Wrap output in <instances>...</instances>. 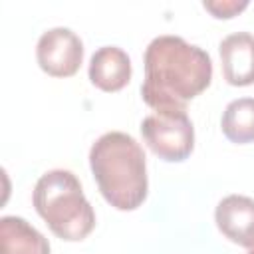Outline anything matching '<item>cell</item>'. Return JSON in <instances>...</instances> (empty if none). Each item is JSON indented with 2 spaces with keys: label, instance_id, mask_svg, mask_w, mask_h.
<instances>
[{
  "label": "cell",
  "instance_id": "obj_1",
  "mask_svg": "<svg viewBox=\"0 0 254 254\" xmlns=\"http://www.w3.org/2000/svg\"><path fill=\"white\" fill-rule=\"evenodd\" d=\"M143 101L155 111H187L212 81L210 56L181 36H157L145 50Z\"/></svg>",
  "mask_w": 254,
  "mask_h": 254
},
{
  "label": "cell",
  "instance_id": "obj_2",
  "mask_svg": "<svg viewBox=\"0 0 254 254\" xmlns=\"http://www.w3.org/2000/svg\"><path fill=\"white\" fill-rule=\"evenodd\" d=\"M89 167L103 198L117 210H135L147 198L143 147L123 131L103 133L89 149Z\"/></svg>",
  "mask_w": 254,
  "mask_h": 254
},
{
  "label": "cell",
  "instance_id": "obj_3",
  "mask_svg": "<svg viewBox=\"0 0 254 254\" xmlns=\"http://www.w3.org/2000/svg\"><path fill=\"white\" fill-rule=\"evenodd\" d=\"M32 202L48 228L62 240H83L95 228V212L71 171L44 173L34 187Z\"/></svg>",
  "mask_w": 254,
  "mask_h": 254
},
{
  "label": "cell",
  "instance_id": "obj_4",
  "mask_svg": "<svg viewBox=\"0 0 254 254\" xmlns=\"http://www.w3.org/2000/svg\"><path fill=\"white\" fill-rule=\"evenodd\" d=\"M147 147L163 161L181 163L194 149V127L187 111H155L141 121Z\"/></svg>",
  "mask_w": 254,
  "mask_h": 254
},
{
  "label": "cell",
  "instance_id": "obj_5",
  "mask_svg": "<svg viewBox=\"0 0 254 254\" xmlns=\"http://www.w3.org/2000/svg\"><path fill=\"white\" fill-rule=\"evenodd\" d=\"M36 60L42 71L48 75L71 77L77 73L83 62V42L69 28H50L38 40Z\"/></svg>",
  "mask_w": 254,
  "mask_h": 254
},
{
  "label": "cell",
  "instance_id": "obj_6",
  "mask_svg": "<svg viewBox=\"0 0 254 254\" xmlns=\"http://www.w3.org/2000/svg\"><path fill=\"white\" fill-rule=\"evenodd\" d=\"M214 222L224 238L254 250V200L244 194L224 196L214 210Z\"/></svg>",
  "mask_w": 254,
  "mask_h": 254
},
{
  "label": "cell",
  "instance_id": "obj_7",
  "mask_svg": "<svg viewBox=\"0 0 254 254\" xmlns=\"http://www.w3.org/2000/svg\"><path fill=\"white\" fill-rule=\"evenodd\" d=\"M222 77L236 87L254 83V36L248 32H234L226 36L220 46Z\"/></svg>",
  "mask_w": 254,
  "mask_h": 254
},
{
  "label": "cell",
  "instance_id": "obj_8",
  "mask_svg": "<svg viewBox=\"0 0 254 254\" xmlns=\"http://www.w3.org/2000/svg\"><path fill=\"white\" fill-rule=\"evenodd\" d=\"M131 60L127 52L117 46H103L93 52L89 60V79L101 91H119L131 79Z\"/></svg>",
  "mask_w": 254,
  "mask_h": 254
},
{
  "label": "cell",
  "instance_id": "obj_9",
  "mask_svg": "<svg viewBox=\"0 0 254 254\" xmlns=\"http://www.w3.org/2000/svg\"><path fill=\"white\" fill-rule=\"evenodd\" d=\"M0 254H50V242L26 218L2 216Z\"/></svg>",
  "mask_w": 254,
  "mask_h": 254
},
{
  "label": "cell",
  "instance_id": "obj_10",
  "mask_svg": "<svg viewBox=\"0 0 254 254\" xmlns=\"http://www.w3.org/2000/svg\"><path fill=\"white\" fill-rule=\"evenodd\" d=\"M222 133L236 145L254 141V97H238L230 101L220 119Z\"/></svg>",
  "mask_w": 254,
  "mask_h": 254
},
{
  "label": "cell",
  "instance_id": "obj_11",
  "mask_svg": "<svg viewBox=\"0 0 254 254\" xmlns=\"http://www.w3.org/2000/svg\"><path fill=\"white\" fill-rule=\"evenodd\" d=\"M204 10L210 12L214 18H234L236 14H240L242 10L248 8L246 0H204L202 2Z\"/></svg>",
  "mask_w": 254,
  "mask_h": 254
},
{
  "label": "cell",
  "instance_id": "obj_12",
  "mask_svg": "<svg viewBox=\"0 0 254 254\" xmlns=\"http://www.w3.org/2000/svg\"><path fill=\"white\" fill-rule=\"evenodd\" d=\"M248 254H254V250H248Z\"/></svg>",
  "mask_w": 254,
  "mask_h": 254
}]
</instances>
